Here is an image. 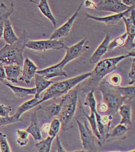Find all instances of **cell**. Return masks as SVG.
<instances>
[{"instance_id":"cell-13","label":"cell","mask_w":135,"mask_h":152,"mask_svg":"<svg viewBox=\"0 0 135 152\" xmlns=\"http://www.w3.org/2000/svg\"><path fill=\"white\" fill-rule=\"evenodd\" d=\"M131 7L125 5L121 0H101L96 4V10L120 13L126 11Z\"/></svg>"},{"instance_id":"cell-8","label":"cell","mask_w":135,"mask_h":152,"mask_svg":"<svg viewBox=\"0 0 135 152\" xmlns=\"http://www.w3.org/2000/svg\"><path fill=\"white\" fill-rule=\"evenodd\" d=\"M80 138L82 145L85 152H97L98 149L95 145V136L92 130L88 127L87 121H84V124L77 119Z\"/></svg>"},{"instance_id":"cell-43","label":"cell","mask_w":135,"mask_h":152,"mask_svg":"<svg viewBox=\"0 0 135 152\" xmlns=\"http://www.w3.org/2000/svg\"><path fill=\"white\" fill-rule=\"evenodd\" d=\"M50 128V124L49 123H45L44 124L41 129V131H42L44 133H48L49 130Z\"/></svg>"},{"instance_id":"cell-21","label":"cell","mask_w":135,"mask_h":152,"mask_svg":"<svg viewBox=\"0 0 135 152\" xmlns=\"http://www.w3.org/2000/svg\"><path fill=\"white\" fill-rule=\"evenodd\" d=\"M4 84L11 88L14 94L19 98H24L29 96H35L36 94V88H24L16 86L10 83L7 80L5 81Z\"/></svg>"},{"instance_id":"cell-29","label":"cell","mask_w":135,"mask_h":152,"mask_svg":"<svg viewBox=\"0 0 135 152\" xmlns=\"http://www.w3.org/2000/svg\"><path fill=\"white\" fill-rule=\"evenodd\" d=\"M16 133L17 136L16 142L18 145L21 147L26 146L29 141V134L28 133V132L25 130L18 129Z\"/></svg>"},{"instance_id":"cell-38","label":"cell","mask_w":135,"mask_h":152,"mask_svg":"<svg viewBox=\"0 0 135 152\" xmlns=\"http://www.w3.org/2000/svg\"><path fill=\"white\" fill-rule=\"evenodd\" d=\"M112 120V115H106L101 116V122L102 124L104 125L108 129H109V126L110 125Z\"/></svg>"},{"instance_id":"cell-28","label":"cell","mask_w":135,"mask_h":152,"mask_svg":"<svg viewBox=\"0 0 135 152\" xmlns=\"http://www.w3.org/2000/svg\"><path fill=\"white\" fill-rule=\"evenodd\" d=\"M61 109V105L60 104H52L44 109V113L46 117L51 119L55 116H57L59 114V112Z\"/></svg>"},{"instance_id":"cell-3","label":"cell","mask_w":135,"mask_h":152,"mask_svg":"<svg viewBox=\"0 0 135 152\" xmlns=\"http://www.w3.org/2000/svg\"><path fill=\"white\" fill-rule=\"evenodd\" d=\"M90 75V72H87L63 81L54 83L46 90L43 96L38 102V106L46 101L55 99L63 96L72 88L89 77Z\"/></svg>"},{"instance_id":"cell-40","label":"cell","mask_w":135,"mask_h":152,"mask_svg":"<svg viewBox=\"0 0 135 152\" xmlns=\"http://www.w3.org/2000/svg\"><path fill=\"white\" fill-rule=\"evenodd\" d=\"M6 75L4 65L0 63V82L4 83L6 81Z\"/></svg>"},{"instance_id":"cell-22","label":"cell","mask_w":135,"mask_h":152,"mask_svg":"<svg viewBox=\"0 0 135 152\" xmlns=\"http://www.w3.org/2000/svg\"><path fill=\"white\" fill-rule=\"evenodd\" d=\"M3 38L7 44L11 45L18 41L19 38L14 32L12 23L9 19H6L4 23Z\"/></svg>"},{"instance_id":"cell-36","label":"cell","mask_w":135,"mask_h":152,"mask_svg":"<svg viewBox=\"0 0 135 152\" xmlns=\"http://www.w3.org/2000/svg\"><path fill=\"white\" fill-rule=\"evenodd\" d=\"M12 110V107L10 105H5L0 104V116L1 117H10V113Z\"/></svg>"},{"instance_id":"cell-14","label":"cell","mask_w":135,"mask_h":152,"mask_svg":"<svg viewBox=\"0 0 135 152\" xmlns=\"http://www.w3.org/2000/svg\"><path fill=\"white\" fill-rule=\"evenodd\" d=\"M38 69V67L34 64L33 61L27 57L26 58L23 64L22 75L20 76L19 80L29 85L32 79L34 77Z\"/></svg>"},{"instance_id":"cell-33","label":"cell","mask_w":135,"mask_h":152,"mask_svg":"<svg viewBox=\"0 0 135 152\" xmlns=\"http://www.w3.org/2000/svg\"><path fill=\"white\" fill-rule=\"evenodd\" d=\"M0 151L1 152H11V146L7 140L6 134L0 132Z\"/></svg>"},{"instance_id":"cell-7","label":"cell","mask_w":135,"mask_h":152,"mask_svg":"<svg viewBox=\"0 0 135 152\" xmlns=\"http://www.w3.org/2000/svg\"><path fill=\"white\" fill-rule=\"evenodd\" d=\"M84 105L87 107H88L90 110V115H88L85 113V110L82 109V112L84 115L86 116L88 120L89 121L90 124L91 130L92 131L95 136L98 139V140H101V136L98 130L96 117L95 114V111L96 110V100L94 94V90H91L89 91L87 94L85 101L84 102Z\"/></svg>"},{"instance_id":"cell-27","label":"cell","mask_w":135,"mask_h":152,"mask_svg":"<svg viewBox=\"0 0 135 152\" xmlns=\"http://www.w3.org/2000/svg\"><path fill=\"white\" fill-rule=\"evenodd\" d=\"M116 88L120 93V94L125 98L128 99L129 100H132L135 97V85H131L129 86L121 87L120 86H117Z\"/></svg>"},{"instance_id":"cell-12","label":"cell","mask_w":135,"mask_h":152,"mask_svg":"<svg viewBox=\"0 0 135 152\" xmlns=\"http://www.w3.org/2000/svg\"><path fill=\"white\" fill-rule=\"evenodd\" d=\"M135 8V6L131 7L130 8L127 10L126 11H124L122 13H116L115 15H112L105 17H97L95 16H92L88 13H85V20L88 19H92L96 20L97 22L103 23L106 24L109 27H112L115 26L118 22L122 20L124 16H128L129 15V13L132 10Z\"/></svg>"},{"instance_id":"cell-6","label":"cell","mask_w":135,"mask_h":152,"mask_svg":"<svg viewBox=\"0 0 135 152\" xmlns=\"http://www.w3.org/2000/svg\"><path fill=\"white\" fill-rule=\"evenodd\" d=\"M89 42L87 38H84L77 44H75L71 46H65L66 49V54L62 60L57 64L60 68L64 69L65 66L73 60L81 57L83 53L88 50Z\"/></svg>"},{"instance_id":"cell-34","label":"cell","mask_w":135,"mask_h":152,"mask_svg":"<svg viewBox=\"0 0 135 152\" xmlns=\"http://www.w3.org/2000/svg\"><path fill=\"white\" fill-rule=\"evenodd\" d=\"M107 83L113 87H117L120 86L122 82V77L117 73H113L110 74L106 80Z\"/></svg>"},{"instance_id":"cell-1","label":"cell","mask_w":135,"mask_h":152,"mask_svg":"<svg viewBox=\"0 0 135 152\" xmlns=\"http://www.w3.org/2000/svg\"><path fill=\"white\" fill-rule=\"evenodd\" d=\"M135 51H132L125 55L100 60L96 64L93 70L90 72V76L84 80V85L81 88L82 90L89 91L94 90L106 76L117 69V66L121 61L127 58L135 57Z\"/></svg>"},{"instance_id":"cell-26","label":"cell","mask_w":135,"mask_h":152,"mask_svg":"<svg viewBox=\"0 0 135 152\" xmlns=\"http://www.w3.org/2000/svg\"><path fill=\"white\" fill-rule=\"evenodd\" d=\"M55 139V137L48 136L44 140L39 141L35 144V148L37 152H50L54 140Z\"/></svg>"},{"instance_id":"cell-17","label":"cell","mask_w":135,"mask_h":152,"mask_svg":"<svg viewBox=\"0 0 135 152\" xmlns=\"http://www.w3.org/2000/svg\"><path fill=\"white\" fill-rule=\"evenodd\" d=\"M36 73L44 76L47 79H51L59 76L68 77L67 73L57 64L41 70H38Z\"/></svg>"},{"instance_id":"cell-10","label":"cell","mask_w":135,"mask_h":152,"mask_svg":"<svg viewBox=\"0 0 135 152\" xmlns=\"http://www.w3.org/2000/svg\"><path fill=\"white\" fill-rule=\"evenodd\" d=\"M124 20L126 28L127 38L125 43V47L127 49H134L135 47V11L134 8L128 16H124L122 19Z\"/></svg>"},{"instance_id":"cell-42","label":"cell","mask_w":135,"mask_h":152,"mask_svg":"<svg viewBox=\"0 0 135 152\" xmlns=\"http://www.w3.org/2000/svg\"><path fill=\"white\" fill-rule=\"evenodd\" d=\"M96 4H96L92 0H85V7L91 10H96Z\"/></svg>"},{"instance_id":"cell-5","label":"cell","mask_w":135,"mask_h":152,"mask_svg":"<svg viewBox=\"0 0 135 152\" xmlns=\"http://www.w3.org/2000/svg\"><path fill=\"white\" fill-rule=\"evenodd\" d=\"M98 86L102 94L103 102L108 106L109 115H114L118 112V109L124 104L126 99L120 94L116 87L109 85L104 79Z\"/></svg>"},{"instance_id":"cell-35","label":"cell","mask_w":135,"mask_h":152,"mask_svg":"<svg viewBox=\"0 0 135 152\" xmlns=\"http://www.w3.org/2000/svg\"><path fill=\"white\" fill-rule=\"evenodd\" d=\"M22 120L18 119L16 118H15L13 116H10V117H1L0 116V127L5 126L8 124H13L19 121H21Z\"/></svg>"},{"instance_id":"cell-32","label":"cell","mask_w":135,"mask_h":152,"mask_svg":"<svg viewBox=\"0 0 135 152\" xmlns=\"http://www.w3.org/2000/svg\"><path fill=\"white\" fill-rule=\"evenodd\" d=\"M61 129V123L59 119L53 120L50 124V128L48 131V135L51 137H56Z\"/></svg>"},{"instance_id":"cell-19","label":"cell","mask_w":135,"mask_h":152,"mask_svg":"<svg viewBox=\"0 0 135 152\" xmlns=\"http://www.w3.org/2000/svg\"><path fill=\"white\" fill-rule=\"evenodd\" d=\"M34 79L35 85V87L36 88V94L34 96V97L41 99V94L54 82L46 79L44 76L37 73L34 76Z\"/></svg>"},{"instance_id":"cell-11","label":"cell","mask_w":135,"mask_h":152,"mask_svg":"<svg viewBox=\"0 0 135 152\" xmlns=\"http://www.w3.org/2000/svg\"><path fill=\"white\" fill-rule=\"evenodd\" d=\"M83 5V1H82L79 5L78 9L75 12V13L71 17H70L68 21L62 26L56 28L53 34L49 37L50 39H60L63 38H65L68 35L71 30L74 23L76 20L78 15H79V11L81 10L82 6Z\"/></svg>"},{"instance_id":"cell-20","label":"cell","mask_w":135,"mask_h":152,"mask_svg":"<svg viewBox=\"0 0 135 152\" xmlns=\"http://www.w3.org/2000/svg\"><path fill=\"white\" fill-rule=\"evenodd\" d=\"M129 130L127 126L120 123L113 129L110 133L106 135V139L109 142L117 140H124L126 138V134Z\"/></svg>"},{"instance_id":"cell-9","label":"cell","mask_w":135,"mask_h":152,"mask_svg":"<svg viewBox=\"0 0 135 152\" xmlns=\"http://www.w3.org/2000/svg\"><path fill=\"white\" fill-rule=\"evenodd\" d=\"M63 41L59 39H47L38 41H28L26 47L28 49L38 51L46 52L49 50H60L65 48Z\"/></svg>"},{"instance_id":"cell-45","label":"cell","mask_w":135,"mask_h":152,"mask_svg":"<svg viewBox=\"0 0 135 152\" xmlns=\"http://www.w3.org/2000/svg\"><path fill=\"white\" fill-rule=\"evenodd\" d=\"M5 20H2L0 22V39L2 38L3 35V31H4V23Z\"/></svg>"},{"instance_id":"cell-31","label":"cell","mask_w":135,"mask_h":152,"mask_svg":"<svg viewBox=\"0 0 135 152\" xmlns=\"http://www.w3.org/2000/svg\"><path fill=\"white\" fill-rule=\"evenodd\" d=\"M14 9L15 7L13 2L11 4V6L9 8H8L4 3H1L0 4V22L9 19V17L13 13Z\"/></svg>"},{"instance_id":"cell-44","label":"cell","mask_w":135,"mask_h":152,"mask_svg":"<svg viewBox=\"0 0 135 152\" xmlns=\"http://www.w3.org/2000/svg\"><path fill=\"white\" fill-rule=\"evenodd\" d=\"M123 3L128 7L135 6V0H121Z\"/></svg>"},{"instance_id":"cell-2","label":"cell","mask_w":135,"mask_h":152,"mask_svg":"<svg viewBox=\"0 0 135 152\" xmlns=\"http://www.w3.org/2000/svg\"><path fill=\"white\" fill-rule=\"evenodd\" d=\"M79 90L80 84H79L64 95L60 102L61 109L57 116L63 131L70 130L73 127V119L76 112Z\"/></svg>"},{"instance_id":"cell-41","label":"cell","mask_w":135,"mask_h":152,"mask_svg":"<svg viewBox=\"0 0 135 152\" xmlns=\"http://www.w3.org/2000/svg\"><path fill=\"white\" fill-rule=\"evenodd\" d=\"M56 138V152H66V151L64 149V148L62 146V144L61 143V141L59 140V138L58 135H57L55 137Z\"/></svg>"},{"instance_id":"cell-30","label":"cell","mask_w":135,"mask_h":152,"mask_svg":"<svg viewBox=\"0 0 135 152\" xmlns=\"http://www.w3.org/2000/svg\"><path fill=\"white\" fill-rule=\"evenodd\" d=\"M127 34L125 33L123 35L114 38L112 42H110L109 43L108 46V52H111L113 49L118 47H121L124 46Z\"/></svg>"},{"instance_id":"cell-16","label":"cell","mask_w":135,"mask_h":152,"mask_svg":"<svg viewBox=\"0 0 135 152\" xmlns=\"http://www.w3.org/2000/svg\"><path fill=\"white\" fill-rule=\"evenodd\" d=\"M38 109L39 108L36 109L32 113L30 119V124L26 130L29 134L32 135L34 140L37 141H41L43 139L39 121L37 116V112Z\"/></svg>"},{"instance_id":"cell-39","label":"cell","mask_w":135,"mask_h":152,"mask_svg":"<svg viewBox=\"0 0 135 152\" xmlns=\"http://www.w3.org/2000/svg\"><path fill=\"white\" fill-rule=\"evenodd\" d=\"M108 106L106 103L101 102L99 104L96 105V110L99 113H105L108 112Z\"/></svg>"},{"instance_id":"cell-15","label":"cell","mask_w":135,"mask_h":152,"mask_svg":"<svg viewBox=\"0 0 135 152\" xmlns=\"http://www.w3.org/2000/svg\"><path fill=\"white\" fill-rule=\"evenodd\" d=\"M110 35L107 34L101 44L91 56L89 60L90 64H96L101 60V57L108 52V46L110 42Z\"/></svg>"},{"instance_id":"cell-18","label":"cell","mask_w":135,"mask_h":152,"mask_svg":"<svg viewBox=\"0 0 135 152\" xmlns=\"http://www.w3.org/2000/svg\"><path fill=\"white\" fill-rule=\"evenodd\" d=\"M6 80L12 83H18L19 78L22 75L21 66L18 64L4 65Z\"/></svg>"},{"instance_id":"cell-24","label":"cell","mask_w":135,"mask_h":152,"mask_svg":"<svg viewBox=\"0 0 135 152\" xmlns=\"http://www.w3.org/2000/svg\"><path fill=\"white\" fill-rule=\"evenodd\" d=\"M40 100V98H32L30 100H28L22 104L21 106H19L15 113L13 115L15 118L20 119L21 116L23 113L26 112L27 111L34 108V107H36L38 106V102Z\"/></svg>"},{"instance_id":"cell-25","label":"cell","mask_w":135,"mask_h":152,"mask_svg":"<svg viewBox=\"0 0 135 152\" xmlns=\"http://www.w3.org/2000/svg\"><path fill=\"white\" fill-rule=\"evenodd\" d=\"M37 7L39 8L42 14L52 23L53 26L55 27H56L57 22L49 7L48 0H40Z\"/></svg>"},{"instance_id":"cell-37","label":"cell","mask_w":135,"mask_h":152,"mask_svg":"<svg viewBox=\"0 0 135 152\" xmlns=\"http://www.w3.org/2000/svg\"><path fill=\"white\" fill-rule=\"evenodd\" d=\"M128 78L131 80V81L129 82V84L130 85H134L135 82V58L134 57V60L132 61V63L131 64V69L128 73Z\"/></svg>"},{"instance_id":"cell-4","label":"cell","mask_w":135,"mask_h":152,"mask_svg":"<svg viewBox=\"0 0 135 152\" xmlns=\"http://www.w3.org/2000/svg\"><path fill=\"white\" fill-rule=\"evenodd\" d=\"M28 41L27 34L24 31L14 44H6L0 50V63L3 65L18 64L23 66L24 63L23 51Z\"/></svg>"},{"instance_id":"cell-23","label":"cell","mask_w":135,"mask_h":152,"mask_svg":"<svg viewBox=\"0 0 135 152\" xmlns=\"http://www.w3.org/2000/svg\"><path fill=\"white\" fill-rule=\"evenodd\" d=\"M119 113L121 117L120 124H124L126 126H131L132 111L131 106L129 104H123L118 109Z\"/></svg>"}]
</instances>
